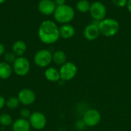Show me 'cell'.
<instances>
[{
    "label": "cell",
    "mask_w": 131,
    "mask_h": 131,
    "mask_svg": "<svg viewBox=\"0 0 131 131\" xmlns=\"http://www.w3.org/2000/svg\"><path fill=\"white\" fill-rule=\"evenodd\" d=\"M12 124H13V120L10 114L3 113L0 115V124L2 127H7L12 125Z\"/></svg>",
    "instance_id": "ffe728a7"
},
{
    "label": "cell",
    "mask_w": 131,
    "mask_h": 131,
    "mask_svg": "<svg viewBox=\"0 0 131 131\" xmlns=\"http://www.w3.org/2000/svg\"><path fill=\"white\" fill-rule=\"evenodd\" d=\"M38 35L40 41L46 45H51L60 38L59 28L57 24L51 20L42 21L38 30Z\"/></svg>",
    "instance_id": "6da1fadb"
},
{
    "label": "cell",
    "mask_w": 131,
    "mask_h": 131,
    "mask_svg": "<svg viewBox=\"0 0 131 131\" xmlns=\"http://www.w3.org/2000/svg\"><path fill=\"white\" fill-rule=\"evenodd\" d=\"M5 102H6V100L5 99V97L0 95V110H2L5 106Z\"/></svg>",
    "instance_id": "484cf974"
},
{
    "label": "cell",
    "mask_w": 131,
    "mask_h": 131,
    "mask_svg": "<svg viewBox=\"0 0 131 131\" xmlns=\"http://www.w3.org/2000/svg\"><path fill=\"white\" fill-rule=\"evenodd\" d=\"M54 2L56 6H61V5L66 4V0H54Z\"/></svg>",
    "instance_id": "4316f807"
},
{
    "label": "cell",
    "mask_w": 131,
    "mask_h": 131,
    "mask_svg": "<svg viewBox=\"0 0 131 131\" xmlns=\"http://www.w3.org/2000/svg\"><path fill=\"white\" fill-rule=\"evenodd\" d=\"M5 53V47L2 43H0V56L4 55Z\"/></svg>",
    "instance_id": "83f0119b"
},
{
    "label": "cell",
    "mask_w": 131,
    "mask_h": 131,
    "mask_svg": "<svg viewBox=\"0 0 131 131\" xmlns=\"http://www.w3.org/2000/svg\"><path fill=\"white\" fill-rule=\"evenodd\" d=\"M28 121L31 127L38 130L44 129L47 124V118L45 115L40 111H35L31 113Z\"/></svg>",
    "instance_id": "ba28073f"
},
{
    "label": "cell",
    "mask_w": 131,
    "mask_h": 131,
    "mask_svg": "<svg viewBox=\"0 0 131 131\" xmlns=\"http://www.w3.org/2000/svg\"><path fill=\"white\" fill-rule=\"evenodd\" d=\"M13 71L19 77H24L28 74L31 69V64L28 58L24 56L17 57L12 64Z\"/></svg>",
    "instance_id": "277c9868"
},
{
    "label": "cell",
    "mask_w": 131,
    "mask_h": 131,
    "mask_svg": "<svg viewBox=\"0 0 131 131\" xmlns=\"http://www.w3.org/2000/svg\"><path fill=\"white\" fill-rule=\"evenodd\" d=\"M17 58V56L12 52V51H8L5 52L4 54V61H5L8 64H13Z\"/></svg>",
    "instance_id": "7402d4cb"
},
{
    "label": "cell",
    "mask_w": 131,
    "mask_h": 131,
    "mask_svg": "<svg viewBox=\"0 0 131 131\" xmlns=\"http://www.w3.org/2000/svg\"><path fill=\"white\" fill-rule=\"evenodd\" d=\"M75 127H76V129H78V130H83L85 129V127H87L85 123L84 122V121L81 120V121H78L75 124Z\"/></svg>",
    "instance_id": "d4e9b609"
},
{
    "label": "cell",
    "mask_w": 131,
    "mask_h": 131,
    "mask_svg": "<svg viewBox=\"0 0 131 131\" xmlns=\"http://www.w3.org/2000/svg\"><path fill=\"white\" fill-rule=\"evenodd\" d=\"M45 78L51 82H57L61 79L59 70L53 67L48 68L45 70Z\"/></svg>",
    "instance_id": "e0dca14e"
},
{
    "label": "cell",
    "mask_w": 131,
    "mask_h": 131,
    "mask_svg": "<svg viewBox=\"0 0 131 131\" xmlns=\"http://www.w3.org/2000/svg\"><path fill=\"white\" fill-rule=\"evenodd\" d=\"M54 18L55 21L60 24H69L75 16L74 9L65 4L61 6H57L54 12Z\"/></svg>",
    "instance_id": "7a4b0ae2"
},
{
    "label": "cell",
    "mask_w": 131,
    "mask_h": 131,
    "mask_svg": "<svg viewBox=\"0 0 131 131\" xmlns=\"http://www.w3.org/2000/svg\"><path fill=\"white\" fill-rule=\"evenodd\" d=\"M101 120V113L96 109H89L88 110L83 117V121L85 123L87 127H93L97 126Z\"/></svg>",
    "instance_id": "9c48e42d"
},
{
    "label": "cell",
    "mask_w": 131,
    "mask_h": 131,
    "mask_svg": "<svg viewBox=\"0 0 131 131\" xmlns=\"http://www.w3.org/2000/svg\"><path fill=\"white\" fill-rule=\"evenodd\" d=\"M128 0H111L112 3L117 8H124L127 6Z\"/></svg>",
    "instance_id": "cb8c5ba5"
},
{
    "label": "cell",
    "mask_w": 131,
    "mask_h": 131,
    "mask_svg": "<svg viewBox=\"0 0 131 131\" xmlns=\"http://www.w3.org/2000/svg\"><path fill=\"white\" fill-rule=\"evenodd\" d=\"M89 12L93 20L101 21L106 18L107 8L106 6L101 2L96 1L91 3Z\"/></svg>",
    "instance_id": "5b68a950"
},
{
    "label": "cell",
    "mask_w": 131,
    "mask_h": 131,
    "mask_svg": "<svg viewBox=\"0 0 131 131\" xmlns=\"http://www.w3.org/2000/svg\"><path fill=\"white\" fill-rule=\"evenodd\" d=\"M75 28L71 24H64L59 28L60 38L64 39H70L75 35Z\"/></svg>",
    "instance_id": "4fadbf2b"
},
{
    "label": "cell",
    "mask_w": 131,
    "mask_h": 131,
    "mask_svg": "<svg viewBox=\"0 0 131 131\" xmlns=\"http://www.w3.org/2000/svg\"><path fill=\"white\" fill-rule=\"evenodd\" d=\"M59 72L61 80L65 81H70L76 76L78 73V68L73 62H66L61 66Z\"/></svg>",
    "instance_id": "52a82bcc"
},
{
    "label": "cell",
    "mask_w": 131,
    "mask_h": 131,
    "mask_svg": "<svg viewBox=\"0 0 131 131\" xmlns=\"http://www.w3.org/2000/svg\"><path fill=\"white\" fill-rule=\"evenodd\" d=\"M27 50V45L25 41L21 40H18L12 45V51L17 56L21 57L23 56V54L25 53Z\"/></svg>",
    "instance_id": "2e32d148"
},
{
    "label": "cell",
    "mask_w": 131,
    "mask_h": 131,
    "mask_svg": "<svg viewBox=\"0 0 131 131\" xmlns=\"http://www.w3.org/2000/svg\"><path fill=\"white\" fill-rule=\"evenodd\" d=\"M100 21L93 20L91 24H88L84 29V36L88 41H94L97 39L101 35L99 29Z\"/></svg>",
    "instance_id": "30bf717a"
},
{
    "label": "cell",
    "mask_w": 131,
    "mask_h": 131,
    "mask_svg": "<svg viewBox=\"0 0 131 131\" xmlns=\"http://www.w3.org/2000/svg\"><path fill=\"white\" fill-rule=\"evenodd\" d=\"M5 2V0H0V4H2Z\"/></svg>",
    "instance_id": "f546056e"
},
{
    "label": "cell",
    "mask_w": 131,
    "mask_h": 131,
    "mask_svg": "<svg viewBox=\"0 0 131 131\" xmlns=\"http://www.w3.org/2000/svg\"><path fill=\"white\" fill-rule=\"evenodd\" d=\"M13 72V68L10 64L5 61L0 62V79L6 80L9 78Z\"/></svg>",
    "instance_id": "9a60e30c"
},
{
    "label": "cell",
    "mask_w": 131,
    "mask_h": 131,
    "mask_svg": "<svg viewBox=\"0 0 131 131\" xmlns=\"http://www.w3.org/2000/svg\"><path fill=\"white\" fill-rule=\"evenodd\" d=\"M127 8L128 12L131 14V0H128L127 1Z\"/></svg>",
    "instance_id": "f1b7e54d"
},
{
    "label": "cell",
    "mask_w": 131,
    "mask_h": 131,
    "mask_svg": "<svg viewBox=\"0 0 131 131\" xmlns=\"http://www.w3.org/2000/svg\"><path fill=\"white\" fill-rule=\"evenodd\" d=\"M20 117L21 118H23V119H26V120H28L30 118V116L31 114V112L29 109L28 108H22L21 111H20Z\"/></svg>",
    "instance_id": "603a6c76"
},
{
    "label": "cell",
    "mask_w": 131,
    "mask_h": 131,
    "mask_svg": "<svg viewBox=\"0 0 131 131\" xmlns=\"http://www.w3.org/2000/svg\"><path fill=\"white\" fill-rule=\"evenodd\" d=\"M52 61V54L47 49L38 51L34 55V63L39 68H46Z\"/></svg>",
    "instance_id": "8992f818"
},
{
    "label": "cell",
    "mask_w": 131,
    "mask_h": 131,
    "mask_svg": "<svg viewBox=\"0 0 131 131\" xmlns=\"http://www.w3.org/2000/svg\"><path fill=\"white\" fill-rule=\"evenodd\" d=\"M67 56L66 54L61 50L56 51L52 54V61H54L58 65H62L67 61Z\"/></svg>",
    "instance_id": "ac0fdd59"
},
{
    "label": "cell",
    "mask_w": 131,
    "mask_h": 131,
    "mask_svg": "<svg viewBox=\"0 0 131 131\" xmlns=\"http://www.w3.org/2000/svg\"><path fill=\"white\" fill-rule=\"evenodd\" d=\"M56 5L52 0H41L38 5V9L39 12L44 15H53L55 9Z\"/></svg>",
    "instance_id": "7c38bea8"
},
{
    "label": "cell",
    "mask_w": 131,
    "mask_h": 131,
    "mask_svg": "<svg viewBox=\"0 0 131 131\" xmlns=\"http://www.w3.org/2000/svg\"><path fill=\"white\" fill-rule=\"evenodd\" d=\"M76 8L78 12L81 13H87L90 11L91 3L88 0H79L76 4Z\"/></svg>",
    "instance_id": "d6986e66"
},
{
    "label": "cell",
    "mask_w": 131,
    "mask_h": 131,
    "mask_svg": "<svg viewBox=\"0 0 131 131\" xmlns=\"http://www.w3.org/2000/svg\"><path fill=\"white\" fill-rule=\"evenodd\" d=\"M101 35L105 37H113L117 34L120 30L119 22L111 18H105L99 23Z\"/></svg>",
    "instance_id": "3957f363"
},
{
    "label": "cell",
    "mask_w": 131,
    "mask_h": 131,
    "mask_svg": "<svg viewBox=\"0 0 131 131\" xmlns=\"http://www.w3.org/2000/svg\"><path fill=\"white\" fill-rule=\"evenodd\" d=\"M19 100L20 104L28 106L32 104L36 100V94L34 91L30 88H24L21 89L17 97Z\"/></svg>",
    "instance_id": "8fae6325"
},
{
    "label": "cell",
    "mask_w": 131,
    "mask_h": 131,
    "mask_svg": "<svg viewBox=\"0 0 131 131\" xmlns=\"http://www.w3.org/2000/svg\"><path fill=\"white\" fill-rule=\"evenodd\" d=\"M12 127V131H30L31 127L28 120L21 117L13 121Z\"/></svg>",
    "instance_id": "5bb4252c"
},
{
    "label": "cell",
    "mask_w": 131,
    "mask_h": 131,
    "mask_svg": "<svg viewBox=\"0 0 131 131\" xmlns=\"http://www.w3.org/2000/svg\"><path fill=\"white\" fill-rule=\"evenodd\" d=\"M19 100L17 97H10L6 100L5 105L10 110H15L19 106Z\"/></svg>",
    "instance_id": "44dd1931"
}]
</instances>
